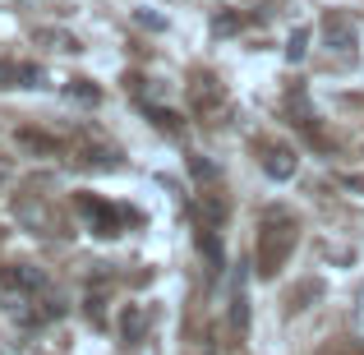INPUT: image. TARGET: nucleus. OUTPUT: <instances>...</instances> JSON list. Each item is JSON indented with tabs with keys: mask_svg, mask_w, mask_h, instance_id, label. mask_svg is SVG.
Masks as SVG:
<instances>
[{
	"mask_svg": "<svg viewBox=\"0 0 364 355\" xmlns=\"http://www.w3.org/2000/svg\"><path fill=\"white\" fill-rule=\"evenodd\" d=\"M0 304H5V314L28 332L46 328L51 319L65 314V300L51 286V277L37 272V267H28V263H5L0 267Z\"/></svg>",
	"mask_w": 364,
	"mask_h": 355,
	"instance_id": "obj_1",
	"label": "nucleus"
},
{
	"mask_svg": "<svg viewBox=\"0 0 364 355\" xmlns=\"http://www.w3.org/2000/svg\"><path fill=\"white\" fill-rule=\"evenodd\" d=\"M295 240H300V222H295L291 208L272 203L258 213V249H254V263L258 277H277L286 267V258L295 254Z\"/></svg>",
	"mask_w": 364,
	"mask_h": 355,
	"instance_id": "obj_2",
	"label": "nucleus"
},
{
	"mask_svg": "<svg viewBox=\"0 0 364 355\" xmlns=\"http://www.w3.org/2000/svg\"><path fill=\"white\" fill-rule=\"evenodd\" d=\"M79 217L88 222V231H92V235H102V240L120 235V222H134L129 208H116V203H107V198H92V194H83V198H79Z\"/></svg>",
	"mask_w": 364,
	"mask_h": 355,
	"instance_id": "obj_3",
	"label": "nucleus"
},
{
	"mask_svg": "<svg viewBox=\"0 0 364 355\" xmlns=\"http://www.w3.org/2000/svg\"><path fill=\"white\" fill-rule=\"evenodd\" d=\"M14 217L33 235H60V217H55V208L46 203V194H18L14 198Z\"/></svg>",
	"mask_w": 364,
	"mask_h": 355,
	"instance_id": "obj_4",
	"label": "nucleus"
},
{
	"mask_svg": "<svg viewBox=\"0 0 364 355\" xmlns=\"http://www.w3.org/2000/svg\"><path fill=\"white\" fill-rule=\"evenodd\" d=\"M226 323H231V337L245 341V332H249V277H245V267H235V272H231V291H226Z\"/></svg>",
	"mask_w": 364,
	"mask_h": 355,
	"instance_id": "obj_5",
	"label": "nucleus"
},
{
	"mask_svg": "<svg viewBox=\"0 0 364 355\" xmlns=\"http://www.w3.org/2000/svg\"><path fill=\"white\" fill-rule=\"evenodd\" d=\"M42 65L33 60H0V88H42Z\"/></svg>",
	"mask_w": 364,
	"mask_h": 355,
	"instance_id": "obj_6",
	"label": "nucleus"
},
{
	"mask_svg": "<svg viewBox=\"0 0 364 355\" xmlns=\"http://www.w3.org/2000/svg\"><path fill=\"white\" fill-rule=\"evenodd\" d=\"M323 37H328V51H341V55H350V51H355V28H350L346 18H328Z\"/></svg>",
	"mask_w": 364,
	"mask_h": 355,
	"instance_id": "obj_7",
	"label": "nucleus"
},
{
	"mask_svg": "<svg viewBox=\"0 0 364 355\" xmlns=\"http://www.w3.org/2000/svg\"><path fill=\"white\" fill-rule=\"evenodd\" d=\"M263 171L272 180H291L295 176V152L291 148H267L263 152Z\"/></svg>",
	"mask_w": 364,
	"mask_h": 355,
	"instance_id": "obj_8",
	"label": "nucleus"
},
{
	"mask_svg": "<svg viewBox=\"0 0 364 355\" xmlns=\"http://www.w3.org/2000/svg\"><path fill=\"white\" fill-rule=\"evenodd\" d=\"M309 28H295V33L291 37H286V60H291V65H300L304 60V55H309Z\"/></svg>",
	"mask_w": 364,
	"mask_h": 355,
	"instance_id": "obj_9",
	"label": "nucleus"
},
{
	"mask_svg": "<svg viewBox=\"0 0 364 355\" xmlns=\"http://www.w3.org/2000/svg\"><path fill=\"white\" fill-rule=\"evenodd\" d=\"M18 143H23V148H37V152H60V148H65L60 139H51V134H37V129H18Z\"/></svg>",
	"mask_w": 364,
	"mask_h": 355,
	"instance_id": "obj_10",
	"label": "nucleus"
},
{
	"mask_svg": "<svg viewBox=\"0 0 364 355\" xmlns=\"http://www.w3.org/2000/svg\"><path fill=\"white\" fill-rule=\"evenodd\" d=\"M37 42H55V51H83L79 37H70V33H51V28H37Z\"/></svg>",
	"mask_w": 364,
	"mask_h": 355,
	"instance_id": "obj_11",
	"label": "nucleus"
},
{
	"mask_svg": "<svg viewBox=\"0 0 364 355\" xmlns=\"http://www.w3.org/2000/svg\"><path fill=\"white\" fill-rule=\"evenodd\" d=\"M139 332H143V314L129 309L124 314V346H139Z\"/></svg>",
	"mask_w": 364,
	"mask_h": 355,
	"instance_id": "obj_12",
	"label": "nucleus"
},
{
	"mask_svg": "<svg viewBox=\"0 0 364 355\" xmlns=\"http://www.w3.org/2000/svg\"><path fill=\"white\" fill-rule=\"evenodd\" d=\"M350 332L364 341V286L355 291V304H350Z\"/></svg>",
	"mask_w": 364,
	"mask_h": 355,
	"instance_id": "obj_13",
	"label": "nucleus"
}]
</instances>
